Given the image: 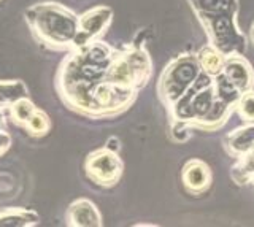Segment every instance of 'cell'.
Here are the masks:
<instances>
[{
	"label": "cell",
	"mask_w": 254,
	"mask_h": 227,
	"mask_svg": "<svg viewBox=\"0 0 254 227\" xmlns=\"http://www.w3.org/2000/svg\"><path fill=\"white\" fill-rule=\"evenodd\" d=\"M78 14L54 0L30 5L24 11V21L34 40L45 48L68 53L75 48Z\"/></svg>",
	"instance_id": "2"
},
{
	"label": "cell",
	"mask_w": 254,
	"mask_h": 227,
	"mask_svg": "<svg viewBox=\"0 0 254 227\" xmlns=\"http://www.w3.org/2000/svg\"><path fill=\"white\" fill-rule=\"evenodd\" d=\"M210 170L200 161H190L183 169V183H185V187L189 192H203L210 186Z\"/></svg>",
	"instance_id": "7"
},
{
	"label": "cell",
	"mask_w": 254,
	"mask_h": 227,
	"mask_svg": "<svg viewBox=\"0 0 254 227\" xmlns=\"http://www.w3.org/2000/svg\"><path fill=\"white\" fill-rule=\"evenodd\" d=\"M6 127V113L3 108H0V130Z\"/></svg>",
	"instance_id": "18"
},
{
	"label": "cell",
	"mask_w": 254,
	"mask_h": 227,
	"mask_svg": "<svg viewBox=\"0 0 254 227\" xmlns=\"http://www.w3.org/2000/svg\"><path fill=\"white\" fill-rule=\"evenodd\" d=\"M111 19H113V10L107 5L94 6V8L79 14L75 48L99 40L110 27Z\"/></svg>",
	"instance_id": "4"
},
{
	"label": "cell",
	"mask_w": 254,
	"mask_h": 227,
	"mask_svg": "<svg viewBox=\"0 0 254 227\" xmlns=\"http://www.w3.org/2000/svg\"><path fill=\"white\" fill-rule=\"evenodd\" d=\"M115 50L100 40L67 53L54 76V89L62 104L76 114L95 119L94 97L107 83V68Z\"/></svg>",
	"instance_id": "1"
},
{
	"label": "cell",
	"mask_w": 254,
	"mask_h": 227,
	"mask_svg": "<svg viewBox=\"0 0 254 227\" xmlns=\"http://www.w3.org/2000/svg\"><path fill=\"white\" fill-rule=\"evenodd\" d=\"M198 60H200V65L205 70L206 75L216 76L222 72V68H224V57H222V54L218 53L214 48H211V46H206V48L200 51Z\"/></svg>",
	"instance_id": "14"
},
{
	"label": "cell",
	"mask_w": 254,
	"mask_h": 227,
	"mask_svg": "<svg viewBox=\"0 0 254 227\" xmlns=\"http://www.w3.org/2000/svg\"><path fill=\"white\" fill-rule=\"evenodd\" d=\"M84 171L94 184L111 187L121 179L123 161L119 159L118 153L110 151L108 148L103 146L87 154L84 161Z\"/></svg>",
	"instance_id": "3"
},
{
	"label": "cell",
	"mask_w": 254,
	"mask_h": 227,
	"mask_svg": "<svg viewBox=\"0 0 254 227\" xmlns=\"http://www.w3.org/2000/svg\"><path fill=\"white\" fill-rule=\"evenodd\" d=\"M35 110H37V105L29 97H22L19 100H16L14 104L8 108V116H10V119L14 126L24 127V124L30 119V116L35 113Z\"/></svg>",
	"instance_id": "13"
},
{
	"label": "cell",
	"mask_w": 254,
	"mask_h": 227,
	"mask_svg": "<svg viewBox=\"0 0 254 227\" xmlns=\"http://www.w3.org/2000/svg\"><path fill=\"white\" fill-rule=\"evenodd\" d=\"M253 146H254V126L238 129L232 135H229L227 148L235 156L248 153Z\"/></svg>",
	"instance_id": "11"
},
{
	"label": "cell",
	"mask_w": 254,
	"mask_h": 227,
	"mask_svg": "<svg viewBox=\"0 0 254 227\" xmlns=\"http://www.w3.org/2000/svg\"><path fill=\"white\" fill-rule=\"evenodd\" d=\"M0 2H2V0H0Z\"/></svg>",
	"instance_id": "20"
},
{
	"label": "cell",
	"mask_w": 254,
	"mask_h": 227,
	"mask_svg": "<svg viewBox=\"0 0 254 227\" xmlns=\"http://www.w3.org/2000/svg\"><path fill=\"white\" fill-rule=\"evenodd\" d=\"M40 224V215L32 208L8 207L0 210V227H35Z\"/></svg>",
	"instance_id": "8"
},
{
	"label": "cell",
	"mask_w": 254,
	"mask_h": 227,
	"mask_svg": "<svg viewBox=\"0 0 254 227\" xmlns=\"http://www.w3.org/2000/svg\"><path fill=\"white\" fill-rule=\"evenodd\" d=\"M22 97H29V88L22 80H0V108L8 110Z\"/></svg>",
	"instance_id": "10"
},
{
	"label": "cell",
	"mask_w": 254,
	"mask_h": 227,
	"mask_svg": "<svg viewBox=\"0 0 254 227\" xmlns=\"http://www.w3.org/2000/svg\"><path fill=\"white\" fill-rule=\"evenodd\" d=\"M227 80L232 83L235 88L243 92V91H248L250 86H251V80H253V75H251V67L246 65L243 60L240 59H229L226 64H224V72Z\"/></svg>",
	"instance_id": "9"
},
{
	"label": "cell",
	"mask_w": 254,
	"mask_h": 227,
	"mask_svg": "<svg viewBox=\"0 0 254 227\" xmlns=\"http://www.w3.org/2000/svg\"><path fill=\"white\" fill-rule=\"evenodd\" d=\"M105 148H108L110 151H115V153H118L119 151V140H118V137H110L108 140H107V145H105Z\"/></svg>",
	"instance_id": "17"
},
{
	"label": "cell",
	"mask_w": 254,
	"mask_h": 227,
	"mask_svg": "<svg viewBox=\"0 0 254 227\" xmlns=\"http://www.w3.org/2000/svg\"><path fill=\"white\" fill-rule=\"evenodd\" d=\"M237 110L243 119L254 121V92L240 94V97L237 100Z\"/></svg>",
	"instance_id": "15"
},
{
	"label": "cell",
	"mask_w": 254,
	"mask_h": 227,
	"mask_svg": "<svg viewBox=\"0 0 254 227\" xmlns=\"http://www.w3.org/2000/svg\"><path fill=\"white\" fill-rule=\"evenodd\" d=\"M195 78V64H190V60L173 62L170 67H167L164 72L161 83H159V92L165 102H177L188 86Z\"/></svg>",
	"instance_id": "5"
},
{
	"label": "cell",
	"mask_w": 254,
	"mask_h": 227,
	"mask_svg": "<svg viewBox=\"0 0 254 227\" xmlns=\"http://www.w3.org/2000/svg\"><path fill=\"white\" fill-rule=\"evenodd\" d=\"M65 224L68 227H100L103 223L97 205L92 200L81 197L68 205Z\"/></svg>",
	"instance_id": "6"
},
{
	"label": "cell",
	"mask_w": 254,
	"mask_h": 227,
	"mask_svg": "<svg viewBox=\"0 0 254 227\" xmlns=\"http://www.w3.org/2000/svg\"><path fill=\"white\" fill-rule=\"evenodd\" d=\"M53 127L51 124V118L48 116L43 110L37 108L35 113L30 116V119L24 124V130L27 132V135L34 137V138H42V137H46L50 134V130Z\"/></svg>",
	"instance_id": "12"
},
{
	"label": "cell",
	"mask_w": 254,
	"mask_h": 227,
	"mask_svg": "<svg viewBox=\"0 0 254 227\" xmlns=\"http://www.w3.org/2000/svg\"><path fill=\"white\" fill-rule=\"evenodd\" d=\"M10 146H11V135L5 129L0 130V158L10 150Z\"/></svg>",
	"instance_id": "16"
},
{
	"label": "cell",
	"mask_w": 254,
	"mask_h": 227,
	"mask_svg": "<svg viewBox=\"0 0 254 227\" xmlns=\"http://www.w3.org/2000/svg\"><path fill=\"white\" fill-rule=\"evenodd\" d=\"M253 35H254V29H253Z\"/></svg>",
	"instance_id": "19"
}]
</instances>
